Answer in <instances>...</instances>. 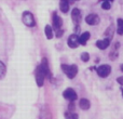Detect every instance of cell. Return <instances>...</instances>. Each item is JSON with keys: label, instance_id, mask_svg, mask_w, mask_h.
Masks as SVG:
<instances>
[{"label": "cell", "instance_id": "obj_1", "mask_svg": "<svg viewBox=\"0 0 123 119\" xmlns=\"http://www.w3.org/2000/svg\"><path fill=\"white\" fill-rule=\"evenodd\" d=\"M61 68L65 75L68 77L69 79H74V77L77 76L78 74V66L72 64V65H67V64H62L61 65Z\"/></svg>", "mask_w": 123, "mask_h": 119}, {"label": "cell", "instance_id": "obj_2", "mask_svg": "<svg viewBox=\"0 0 123 119\" xmlns=\"http://www.w3.org/2000/svg\"><path fill=\"white\" fill-rule=\"evenodd\" d=\"M22 20H23V23L25 24L26 26H28V27H34V26L36 25V21H35L34 15H32V13L29 12V11H25V12L23 13Z\"/></svg>", "mask_w": 123, "mask_h": 119}, {"label": "cell", "instance_id": "obj_3", "mask_svg": "<svg viewBox=\"0 0 123 119\" xmlns=\"http://www.w3.org/2000/svg\"><path fill=\"white\" fill-rule=\"evenodd\" d=\"M96 73H97V75L99 77H102V78H106V77H108L111 73V66L107 65V64L100 65L96 68Z\"/></svg>", "mask_w": 123, "mask_h": 119}, {"label": "cell", "instance_id": "obj_4", "mask_svg": "<svg viewBox=\"0 0 123 119\" xmlns=\"http://www.w3.org/2000/svg\"><path fill=\"white\" fill-rule=\"evenodd\" d=\"M35 76H36V82L38 87H42L43 83H44V79H45V75L43 73L41 66H37L36 68V73H35Z\"/></svg>", "mask_w": 123, "mask_h": 119}, {"label": "cell", "instance_id": "obj_5", "mask_svg": "<svg viewBox=\"0 0 123 119\" xmlns=\"http://www.w3.org/2000/svg\"><path fill=\"white\" fill-rule=\"evenodd\" d=\"M63 96L66 99V100L70 101V102H74V101L78 99V94H77V92L74 91V89H71V88L66 89L63 93Z\"/></svg>", "mask_w": 123, "mask_h": 119}, {"label": "cell", "instance_id": "obj_6", "mask_svg": "<svg viewBox=\"0 0 123 119\" xmlns=\"http://www.w3.org/2000/svg\"><path fill=\"white\" fill-rule=\"evenodd\" d=\"M99 22H100L99 16H98L97 14H95V13H91V14L86 15V17H85V23H86L87 25L95 26V25H97V24H99Z\"/></svg>", "mask_w": 123, "mask_h": 119}, {"label": "cell", "instance_id": "obj_7", "mask_svg": "<svg viewBox=\"0 0 123 119\" xmlns=\"http://www.w3.org/2000/svg\"><path fill=\"white\" fill-rule=\"evenodd\" d=\"M67 45L69 46L71 49H76L78 48V46L80 45L79 43V36L77 34H72L68 37V40H67Z\"/></svg>", "mask_w": 123, "mask_h": 119}, {"label": "cell", "instance_id": "obj_8", "mask_svg": "<svg viewBox=\"0 0 123 119\" xmlns=\"http://www.w3.org/2000/svg\"><path fill=\"white\" fill-rule=\"evenodd\" d=\"M71 20L74 21V25H80V22L82 20V15H81V11L78 8L72 9L71 11Z\"/></svg>", "mask_w": 123, "mask_h": 119}, {"label": "cell", "instance_id": "obj_9", "mask_svg": "<svg viewBox=\"0 0 123 119\" xmlns=\"http://www.w3.org/2000/svg\"><path fill=\"white\" fill-rule=\"evenodd\" d=\"M40 66H41V68H42L43 73H44V75H45V78H48V79H50V80H51V79H52V74H51V70H50V67H49L48 60L47 59H42Z\"/></svg>", "mask_w": 123, "mask_h": 119}, {"label": "cell", "instance_id": "obj_10", "mask_svg": "<svg viewBox=\"0 0 123 119\" xmlns=\"http://www.w3.org/2000/svg\"><path fill=\"white\" fill-rule=\"evenodd\" d=\"M52 23H53V28L55 30L62 28V25H63V20H62V17L58 16V14L56 12H54L53 15H52Z\"/></svg>", "mask_w": 123, "mask_h": 119}, {"label": "cell", "instance_id": "obj_11", "mask_svg": "<svg viewBox=\"0 0 123 119\" xmlns=\"http://www.w3.org/2000/svg\"><path fill=\"white\" fill-rule=\"evenodd\" d=\"M110 40L111 39L107 38V37L105 39H102V40H97L96 41V47H97L98 49H100V50L107 49V48L109 47V45H110Z\"/></svg>", "mask_w": 123, "mask_h": 119}, {"label": "cell", "instance_id": "obj_12", "mask_svg": "<svg viewBox=\"0 0 123 119\" xmlns=\"http://www.w3.org/2000/svg\"><path fill=\"white\" fill-rule=\"evenodd\" d=\"M74 0H61L60 1V10L63 13H67L69 11V6Z\"/></svg>", "mask_w": 123, "mask_h": 119}, {"label": "cell", "instance_id": "obj_13", "mask_svg": "<svg viewBox=\"0 0 123 119\" xmlns=\"http://www.w3.org/2000/svg\"><path fill=\"white\" fill-rule=\"evenodd\" d=\"M91 38V34H90L89 32H84L82 33V34L79 36V43L82 46H85L87 42V40Z\"/></svg>", "mask_w": 123, "mask_h": 119}, {"label": "cell", "instance_id": "obj_14", "mask_svg": "<svg viewBox=\"0 0 123 119\" xmlns=\"http://www.w3.org/2000/svg\"><path fill=\"white\" fill-rule=\"evenodd\" d=\"M79 106H80L81 109H83V111H87V109H90V107H91V103H90V101L87 100V99H81L80 102H79Z\"/></svg>", "mask_w": 123, "mask_h": 119}, {"label": "cell", "instance_id": "obj_15", "mask_svg": "<svg viewBox=\"0 0 123 119\" xmlns=\"http://www.w3.org/2000/svg\"><path fill=\"white\" fill-rule=\"evenodd\" d=\"M117 34L120 36L123 35V19L117 20Z\"/></svg>", "mask_w": 123, "mask_h": 119}, {"label": "cell", "instance_id": "obj_16", "mask_svg": "<svg viewBox=\"0 0 123 119\" xmlns=\"http://www.w3.org/2000/svg\"><path fill=\"white\" fill-rule=\"evenodd\" d=\"M44 33H45V36H47L48 39H52V38H53V27H51L50 25L45 26Z\"/></svg>", "mask_w": 123, "mask_h": 119}, {"label": "cell", "instance_id": "obj_17", "mask_svg": "<svg viewBox=\"0 0 123 119\" xmlns=\"http://www.w3.org/2000/svg\"><path fill=\"white\" fill-rule=\"evenodd\" d=\"M115 26L113 25H110L108 28L106 29V32H105V36L107 37V38H109V39H111L112 38V36H113V33H115Z\"/></svg>", "mask_w": 123, "mask_h": 119}, {"label": "cell", "instance_id": "obj_18", "mask_svg": "<svg viewBox=\"0 0 123 119\" xmlns=\"http://www.w3.org/2000/svg\"><path fill=\"white\" fill-rule=\"evenodd\" d=\"M65 118L66 119H78V115L76 113H72V112H66L65 113Z\"/></svg>", "mask_w": 123, "mask_h": 119}, {"label": "cell", "instance_id": "obj_19", "mask_svg": "<svg viewBox=\"0 0 123 119\" xmlns=\"http://www.w3.org/2000/svg\"><path fill=\"white\" fill-rule=\"evenodd\" d=\"M6 76V65L0 61V79H2Z\"/></svg>", "mask_w": 123, "mask_h": 119}, {"label": "cell", "instance_id": "obj_20", "mask_svg": "<svg viewBox=\"0 0 123 119\" xmlns=\"http://www.w3.org/2000/svg\"><path fill=\"white\" fill-rule=\"evenodd\" d=\"M110 8H111V2L110 1H106V0L102 1V9L103 10H109Z\"/></svg>", "mask_w": 123, "mask_h": 119}, {"label": "cell", "instance_id": "obj_21", "mask_svg": "<svg viewBox=\"0 0 123 119\" xmlns=\"http://www.w3.org/2000/svg\"><path fill=\"white\" fill-rule=\"evenodd\" d=\"M81 61L84 62V63H86V62L90 61V54L87 53V52H83V53H81Z\"/></svg>", "mask_w": 123, "mask_h": 119}, {"label": "cell", "instance_id": "obj_22", "mask_svg": "<svg viewBox=\"0 0 123 119\" xmlns=\"http://www.w3.org/2000/svg\"><path fill=\"white\" fill-rule=\"evenodd\" d=\"M55 32H56V37H58V38L62 37V35L64 34V30L62 29V28H60V29H57V30H55Z\"/></svg>", "mask_w": 123, "mask_h": 119}, {"label": "cell", "instance_id": "obj_23", "mask_svg": "<svg viewBox=\"0 0 123 119\" xmlns=\"http://www.w3.org/2000/svg\"><path fill=\"white\" fill-rule=\"evenodd\" d=\"M109 58H110V60L117 59V58H118V53L116 52V54H115V52H111V53H110V56H109Z\"/></svg>", "mask_w": 123, "mask_h": 119}, {"label": "cell", "instance_id": "obj_24", "mask_svg": "<svg viewBox=\"0 0 123 119\" xmlns=\"http://www.w3.org/2000/svg\"><path fill=\"white\" fill-rule=\"evenodd\" d=\"M117 81H118V83H119V85L123 86V76L118 77V78H117Z\"/></svg>", "mask_w": 123, "mask_h": 119}, {"label": "cell", "instance_id": "obj_25", "mask_svg": "<svg viewBox=\"0 0 123 119\" xmlns=\"http://www.w3.org/2000/svg\"><path fill=\"white\" fill-rule=\"evenodd\" d=\"M74 102H71L69 104V112H74Z\"/></svg>", "mask_w": 123, "mask_h": 119}, {"label": "cell", "instance_id": "obj_26", "mask_svg": "<svg viewBox=\"0 0 123 119\" xmlns=\"http://www.w3.org/2000/svg\"><path fill=\"white\" fill-rule=\"evenodd\" d=\"M120 69H121V72L123 73V64H121V65H120Z\"/></svg>", "mask_w": 123, "mask_h": 119}, {"label": "cell", "instance_id": "obj_27", "mask_svg": "<svg viewBox=\"0 0 123 119\" xmlns=\"http://www.w3.org/2000/svg\"><path fill=\"white\" fill-rule=\"evenodd\" d=\"M100 1H104V0H100ZM106 1H110V2H112L113 0H106Z\"/></svg>", "mask_w": 123, "mask_h": 119}, {"label": "cell", "instance_id": "obj_28", "mask_svg": "<svg viewBox=\"0 0 123 119\" xmlns=\"http://www.w3.org/2000/svg\"><path fill=\"white\" fill-rule=\"evenodd\" d=\"M121 91H122V95H123V89H121Z\"/></svg>", "mask_w": 123, "mask_h": 119}, {"label": "cell", "instance_id": "obj_29", "mask_svg": "<svg viewBox=\"0 0 123 119\" xmlns=\"http://www.w3.org/2000/svg\"><path fill=\"white\" fill-rule=\"evenodd\" d=\"M74 1H79V0H74Z\"/></svg>", "mask_w": 123, "mask_h": 119}]
</instances>
